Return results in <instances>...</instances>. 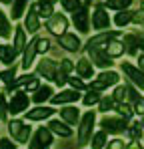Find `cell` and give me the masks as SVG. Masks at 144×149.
Masks as SVG:
<instances>
[{
    "instance_id": "cell-1",
    "label": "cell",
    "mask_w": 144,
    "mask_h": 149,
    "mask_svg": "<svg viewBox=\"0 0 144 149\" xmlns=\"http://www.w3.org/2000/svg\"><path fill=\"white\" fill-rule=\"evenodd\" d=\"M88 4H90V2H86V4L80 6L76 12H72V22H74V26H76V30H80V32H88V28H90Z\"/></svg>"
},
{
    "instance_id": "cell-2",
    "label": "cell",
    "mask_w": 144,
    "mask_h": 149,
    "mask_svg": "<svg viewBox=\"0 0 144 149\" xmlns=\"http://www.w3.org/2000/svg\"><path fill=\"white\" fill-rule=\"evenodd\" d=\"M46 26H48V30H52L54 34H64L66 30H68V20H66V16L64 14H60V12H54L50 18H48V22H46Z\"/></svg>"
},
{
    "instance_id": "cell-3",
    "label": "cell",
    "mask_w": 144,
    "mask_h": 149,
    "mask_svg": "<svg viewBox=\"0 0 144 149\" xmlns=\"http://www.w3.org/2000/svg\"><path fill=\"white\" fill-rule=\"evenodd\" d=\"M118 73H114V71H104V73L98 74V79H94V83H92V89L96 91H100V89H106V87H112V85H116L118 83Z\"/></svg>"
},
{
    "instance_id": "cell-4",
    "label": "cell",
    "mask_w": 144,
    "mask_h": 149,
    "mask_svg": "<svg viewBox=\"0 0 144 149\" xmlns=\"http://www.w3.org/2000/svg\"><path fill=\"white\" fill-rule=\"evenodd\" d=\"M88 56L92 58V63H94L96 67H100V69H106V67L112 65L110 54L106 52V49H94V47H88Z\"/></svg>"
},
{
    "instance_id": "cell-5",
    "label": "cell",
    "mask_w": 144,
    "mask_h": 149,
    "mask_svg": "<svg viewBox=\"0 0 144 149\" xmlns=\"http://www.w3.org/2000/svg\"><path fill=\"white\" fill-rule=\"evenodd\" d=\"M8 131H10L12 139H16L18 143H24V141H28L30 127H26L22 121H10V125H8Z\"/></svg>"
},
{
    "instance_id": "cell-6",
    "label": "cell",
    "mask_w": 144,
    "mask_h": 149,
    "mask_svg": "<svg viewBox=\"0 0 144 149\" xmlns=\"http://www.w3.org/2000/svg\"><path fill=\"white\" fill-rule=\"evenodd\" d=\"M94 111H88L84 117H82V123H80V133H78V141L80 143H86L90 133H92V125H94Z\"/></svg>"
},
{
    "instance_id": "cell-7",
    "label": "cell",
    "mask_w": 144,
    "mask_h": 149,
    "mask_svg": "<svg viewBox=\"0 0 144 149\" xmlns=\"http://www.w3.org/2000/svg\"><path fill=\"white\" fill-rule=\"evenodd\" d=\"M50 143H52L50 129H46V127H40V129L36 131V135H34L32 143H30V149H44V147H48Z\"/></svg>"
},
{
    "instance_id": "cell-8",
    "label": "cell",
    "mask_w": 144,
    "mask_h": 149,
    "mask_svg": "<svg viewBox=\"0 0 144 149\" xmlns=\"http://www.w3.org/2000/svg\"><path fill=\"white\" fill-rule=\"evenodd\" d=\"M110 26V18H108V12L102 8V6H96L94 14H92V28L96 30H104Z\"/></svg>"
},
{
    "instance_id": "cell-9",
    "label": "cell",
    "mask_w": 144,
    "mask_h": 149,
    "mask_svg": "<svg viewBox=\"0 0 144 149\" xmlns=\"http://www.w3.org/2000/svg\"><path fill=\"white\" fill-rule=\"evenodd\" d=\"M122 71L126 73L128 79H132L134 85H138L140 89H144V71H140V67H132L130 63H122Z\"/></svg>"
},
{
    "instance_id": "cell-10",
    "label": "cell",
    "mask_w": 144,
    "mask_h": 149,
    "mask_svg": "<svg viewBox=\"0 0 144 149\" xmlns=\"http://www.w3.org/2000/svg\"><path fill=\"white\" fill-rule=\"evenodd\" d=\"M24 26L28 28V32H36V30L40 28V14H38V10H36V6H34V4H32V6H30V10L26 12Z\"/></svg>"
},
{
    "instance_id": "cell-11",
    "label": "cell",
    "mask_w": 144,
    "mask_h": 149,
    "mask_svg": "<svg viewBox=\"0 0 144 149\" xmlns=\"http://www.w3.org/2000/svg\"><path fill=\"white\" fill-rule=\"evenodd\" d=\"M102 127L108 133H120L126 127V117L124 119H116V117H104L102 119Z\"/></svg>"
},
{
    "instance_id": "cell-12",
    "label": "cell",
    "mask_w": 144,
    "mask_h": 149,
    "mask_svg": "<svg viewBox=\"0 0 144 149\" xmlns=\"http://www.w3.org/2000/svg\"><path fill=\"white\" fill-rule=\"evenodd\" d=\"M60 45L70 52H76V50H80V38L72 32H64V34H60Z\"/></svg>"
},
{
    "instance_id": "cell-13",
    "label": "cell",
    "mask_w": 144,
    "mask_h": 149,
    "mask_svg": "<svg viewBox=\"0 0 144 149\" xmlns=\"http://www.w3.org/2000/svg\"><path fill=\"white\" fill-rule=\"evenodd\" d=\"M26 107H28V97H26L24 93H16V95H12V101H10V113H12V115L22 113Z\"/></svg>"
},
{
    "instance_id": "cell-14",
    "label": "cell",
    "mask_w": 144,
    "mask_h": 149,
    "mask_svg": "<svg viewBox=\"0 0 144 149\" xmlns=\"http://www.w3.org/2000/svg\"><path fill=\"white\" fill-rule=\"evenodd\" d=\"M58 73V65L54 61H42L38 65V74H42L44 79H54Z\"/></svg>"
},
{
    "instance_id": "cell-15",
    "label": "cell",
    "mask_w": 144,
    "mask_h": 149,
    "mask_svg": "<svg viewBox=\"0 0 144 149\" xmlns=\"http://www.w3.org/2000/svg\"><path fill=\"white\" fill-rule=\"evenodd\" d=\"M78 89H72V91H62L60 95H54L52 97V103L54 105H62V103H74L78 101Z\"/></svg>"
},
{
    "instance_id": "cell-16",
    "label": "cell",
    "mask_w": 144,
    "mask_h": 149,
    "mask_svg": "<svg viewBox=\"0 0 144 149\" xmlns=\"http://www.w3.org/2000/svg\"><path fill=\"white\" fill-rule=\"evenodd\" d=\"M52 113H54V109H50V107H36V109L28 111L26 117H28L30 121H40V119H48Z\"/></svg>"
},
{
    "instance_id": "cell-17",
    "label": "cell",
    "mask_w": 144,
    "mask_h": 149,
    "mask_svg": "<svg viewBox=\"0 0 144 149\" xmlns=\"http://www.w3.org/2000/svg\"><path fill=\"white\" fill-rule=\"evenodd\" d=\"M48 129H50L52 133L60 135V137H70L72 135V129L66 127L64 123H60V121H50V123H48Z\"/></svg>"
},
{
    "instance_id": "cell-18",
    "label": "cell",
    "mask_w": 144,
    "mask_h": 149,
    "mask_svg": "<svg viewBox=\"0 0 144 149\" xmlns=\"http://www.w3.org/2000/svg\"><path fill=\"white\" fill-rule=\"evenodd\" d=\"M76 71H78V74H80L82 79H90V77H92V73H94L92 63H90V61H86V58H80V61H78Z\"/></svg>"
},
{
    "instance_id": "cell-19",
    "label": "cell",
    "mask_w": 144,
    "mask_h": 149,
    "mask_svg": "<svg viewBox=\"0 0 144 149\" xmlns=\"http://www.w3.org/2000/svg\"><path fill=\"white\" fill-rule=\"evenodd\" d=\"M60 117H62L66 123L74 125L78 119H80V111H78L76 107H66V109H62V111H60Z\"/></svg>"
},
{
    "instance_id": "cell-20",
    "label": "cell",
    "mask_w": 144,
    "mask_h": 149,
    "mask_svg": "<svg viewBox=\"0 0 144 149\" xmlns=\"http://www.w3.org/2000/svg\"><path fill=\"white\" fill-rule=\"evenodd\" d=\"M116 34H98L94 38H90L88 40V47H94V49H106V42L110 40V38H114Z\"/></svg>"
},
{
    "instance_id": "cell-21",
    "label": "cell",
    "mask_w": 144,
    "mask_h": 149,
    "mask_svg": "<svg viewBox=\"0 0 144 149\" xmlns=\"http://www.w3.org/2000/svg\"><path fill=\"white\" fill-rule=\"evenodd\" d=\"M48 99H52V89L50 87H38L36 93L32 95V101L34 103H44Z\"/></svg>"
},
{
    "instance_id": "cell-22",
    "label": "cell",
    "mask_w": 144,
    "mask_h": 149,
    "mask_svg": "<svg viewBox=\"0 0 144 149\" xmlns=\"http://www.w3.org/2000/svg\"><path fill=\"white\" fill-rule=\"evenodd\" d=\"M132 18H134V12H130V10H118V14L114 16V22L116 26H126L128 22H132Z\"/></svg>"
},
{
    "instance_id": "cell-23",
    "label": "cell",
    "mask_w": 144,
    "mask_h": 149,
    "mask_svg": "<svg viewBox=\"0 0 144 149\" xmlns=\"http://www.w3.org/2000/svg\"><path fill=\"white\" fill-rule=\"evenodd\" d=\"M106 52L110 56H120V54H124V45L118 42V40H108L106 42Z\"/></svg>"
},
{
    "instance_id": "cell-24",
    "label": "cell",
    "mask_w": 144,
    "mask_h": 149,
    "mask_svg": "<svg viewBox=\"0 0 144 149\" xmlns=\"http://www.w3.org/2000/svg\"><path fill=\"white\" fill-rule=\"evenodd\" d=\"M130 4H132V0H106V2H104L106 8L116 10V12H118V10H126Z\"/></svg>"
},
{
    "instance_id": "cell-25",
    "label": "cell",
    "mask_w": 144,
    "mask_h": 149,
    "mask_svg": "<svg viewBox=\"0 0 144 149\" xmlns=\"http://www.w3.org/2000/svg\"><path fill=\"white\" fill-rule=\"evenodd\" d=\"M36 52H38V50H36V40H34V42L28 45V49H26V52H24V63H22L24 69H28V67L32 65V58H34Z\"/></svg>"
},
{
    "instance_id": "cell-26",
    "label": "cell",
    "mask_w": 144,
    "mask_h": 149,
    "mask_svg": "<svg viewBox=\"0 0 144 149\" xmlns=\"http://www.w3.org/2000/svg\"><path fill=\"white\" fill-rule=\"evenodd\" d=\"M16 56V49L12 47H0V61L2 63H12Z\"/></svg>"
},
{
    "instance_id": "cell-27",
    "label": "cell",
    "mask_w": 144,
    "mask_h": 149,
    "mask_svg": "<svg viewBox=\"0 0 144 149\" xmlns=\"http://www.w3.org/2000/svg\"><path fill=\"white\" fill-rule=\"evenodd\" d=\"M0 36L2 38L10 36V22H8V18H6V14L2 10H0Z\"/></svg>"
},
{
    "instance_id": "cell-28",
    "label": "cell",
    "mask_w": 144,
    "mask_h": 149,
    "mask_svg": "<svg viewBox=\"0 0 144 149\" xmlns=\"http://www.w3.org/2000/svg\"><path fill=\"white\" fill-rule=\"evenodd\" d=\"M34 6H36V10H38V14H40L42 18H50V16L54 14V10H52L54 4H42V2H36Z\"/></svg>"
},
{
    "instance_id": "cell-29",
    "label": "cell",
    "mask_w": 144,
    "mask_h": 149,
    "mask_svg": "<svg viewBox=\"0 0 144 149\" xmlns=\"http://www.w3.org/2000/svg\"><path fill=\"white\" fill-rule=\"evenodd\" d=\"M26 2L28 0H14L12 2V18H20L24 14V8H26Z\"/></svg>"
},
{
    "instance_id": "cell-30",
    "label": "cell",
    "mask_w": 144,
    "mask_h": 149,
    "mask_svg": "<svg viewBox=\"0 0 144 149\" xmlns=\"http://www.w3.org/2000/svg\"><path fill=\"white\" fill-rule=\"evenodd\" d=\"M92 149H102L104 145H106V133L104 131H98V133H94V137H92Z\"/></svg>"
},
{
    "instance_id": "cell-31",
    "label": "cell",
    "mask_w": 144,
    "mask_h": 149,
    "mask_svg": "<svg viewBox=\"0 0 144 149\" xmlns=\"http://www.w3.org/2000/svg\"><path fill=\"white\" fill-rule=\"evenodd\" d=\"M60 4H62V8H64L66 12H76V10L82 6L80 0H60Z\"/></svg>"
},
{
    "instance_id": "cell-32",
    "label": "cell",
    "mask_w": 144,
    "mask_h": 149,
    "mask_svg": "<svg viewBox=\"0 0 144 149\" xmlns=\"http://www.w3.org/2000/svg\"><path fill=\"white\" fill-rule=\"evenodd\" d=\"M84 105H86V107H92V105H96V103H100V95H98V93H96V89L94 91H88V93H86V95H84Z\"/></svg>"
},
{
    "instance_id": "cell-33",
    "label": "cell",
    "mask_w": 144,
    "mask_h": 149,
    "mask_svg": "<svg viewBox=\"0 0 144 149\" xmlns=\"http://www.w3.org/2000/svg\"><path fill=\"white\" fill-rule=\"evenodd\" d=\"M14 49H16V52H20V50L24 49V28H22V26H18V28H16V38H14Z\"/></svg>"
},
{
    "instance_id": "cell-34",
    "label": "cell",
    "mask_w": 144,
    "mask_h": 149,
    "mask_svg": "<svg viewBox=\"0 0 144 149\" xmlns=\"http://www.w3.org/2000/svg\"><path fill=\"white\" fill-rule=\"evenodd\" d=\"M126 42H128V52L134 54L136 52V47H140V40L136 36H126Z\"/></svg>"
},
{
    "instance_id": "cell-35",
    "label": "cell",
    "mask_w": 144,
    "mask_h": 149,
    "mask_svg": "<svg viewBox=\"0 0 144 149\" xmlns=\"http://www.w3.org/2000/svg\"><path fill=\"white\" fill-rule=\"evenodd\" d=\"M50 49V40L48 38H36V50L38 52H46Z\"/></svg>"
},
{
    "instance_id": "cell-36",
    "label": "cell",
    "mask_w": 144,
    "mask_h": 149,
    "mask_svg": "<svg viewBox=\"0 0 144 149\" xmlns=\"http://www.w3.org/2000/svg\"><path fill=\"white\" fill-rule=\"evenodd\" d=\"M0 79L6 81L8 85H12V83H14V69H10V71H2V73H0Z\"/></svg>"
},
{
    "instance_id": "cell-37",
    "label": "cell",
    "mask_w": 144,
    "mask_h": 149,
    "mask_svg": "<svg viewBox=\"0 0 144 149\" xmlns=\"http://www.w3.org/2000/svg\"><path fill=\"white\" fill-rule=\"evenodd\" d=\"M54 81H56V85H58V87H62V85L68 81V79H66V73H64L60 67H58V73H56V77H54Z\"/></svg>"
},
{
    "instance_id": "cell-38",
    "label": "cell",
    "mask_w": 144,
    "mask_h": 149,
    "mask_svg": "<svg viewBox=\"0 0 144 149\" xmlns=\"http://www.w3.org/2000/svg\"><path fill=\"white\" fill-rule=\"evenodd\" d=\"M126 93H128V87H126V85H124V87H116V91H114V95H112V97H114L116 101H122Z\"/></svg>"
},
{
    "instance_id": "cell-39",
    "label": "cell",
    "mask_w": 144,
    "mask_h": 149,
    "mask_svg": "<svg viewBox=\"0 0 144 149\" xmlns=\"http://www.w3.org/2000/svg\"><path fill=\"white\" fill-rule=\"evenodd\" d=\"M118 113H120V115H124V117L128 119V117L132 115V109H130V105H126V103H120V105H118Z\"/></svg>"
},
{
    "instance_id": "cell-40",
    "label": "cell",
    "mask_w": 144,
    "mask_h": 149,
    "mask_svg": "<svg viewBox=\"0 0 144 149\" xmlns=\"http://www.w3.org/2000/svg\"><path fill=\"white\" fill-rule=\"evenodd\" d=\"M126 147V143L122 141V139H112L110 143H108V149H124Z\"/></svg>"
},
{
    "instance_id": "cell-41",
    "label": "cell",
    "mask_w": 144,
    "mask_h": 149,
    "mask_svg": "<svg viewBox=\"0 0 144 149\" xmlns=\"http://www.w3.org/2000/svg\"><path fill=\"white\" fill-rule=\"evenodd\" d=\"M8 111H10V109H8V107H6V99H4V95H0V117H2V119H4V117H6V113H8Z\"/></svg>"
},
{
    "instance_id": "cell-42",
    "label": "cell",
    "mask_w": 144,
    "mask_h": 149,
    "mask_svg": "<svg viewBox=\"0 0 144 149\" xmlns=\"http://www.w3.org/2000/svg\"><path fill=\"white\" fill-rule=\"evenodd\" d=\"M130 135L134 137V139H138L140 135H142V127H140V123H136V125H132V129H130Z\"/></svg>"
},
{
    "instance_id": "cell-43",
    "label": "cell",
    "mask_w": 144,
    "mask_h": 149,
    "mask_svg": "<svg viewBox=\"0 0 144 149\" xmlns=\"http://www.w3.org/2000/svg\"><path fill=\"white\" fill-rule=\"evenodd\" d=\"M60 69H62L64 73H70L72 69H74V65H72V61H68V58H64V61L60 63Z\"/></svg>"
},
{
    "instance_id": "cell-44",
    "label": "cell",
    "mask_w": 144,
    "mask_h": 149,
    "mask_svg": "<svg viewBox=\"0 0 144 149\" xmlns=\"http://www.w3.org/2000/svg\"><path fill=\"white\" fill-rule=\"evenodd\" d=\"M110 107H112V99H110V97L100 101V111H110Z\"/></svg>"
},
{
    "instance_id": "cell-45",
    "label": "cell",
    "mask_w": 144,
    "mask_h": 149,
    "mask_svg": "<svg viewBox=\"0 0 144 149\" xmlns=\"http://www.w3.org/2000/svg\"><path fill=\"white\" fill-rule=\"evenodd\" d=\"M134 111L138 113V115H144V99H136V105H134Z\"/></svg>"
},
{
    "instance_id": "cell-46",
    "label": "cell",
    "mask_w": 144,
    "mask_h": 149,
    "mask_svg": "<svg viewBox=\"0 0 144 149\" xmlns=\"http://www.w3.org/2000/svg\"><path fill=\"white\" fill-rule=\"evenodd\" d=\"M0 149H14V143L10 139H0Z\"/></svg>"
},
{
    "instance_id": "cell-47",
    "label": "cell",
    "mask_w": 144,
    "mask_h": 149,
    "mask_svg": "<svg viewBox=\"0 0 144 149\" xmlns=\"http://www.w3.org/2000/svg\"><path fill=\"white\" fill-rule=\"evenodd\" d=\"M68 81H70V85L74 89H84V83L82 81H78V79H68Z\"/></svg>"
},
{
    "instance_id": "cell-48",
    "label": "cell",
    "mask_w": 144,
    "mask_h": 149,
    "mask_svg": "<svg viewBox=\"0 0 144 149\" xmlns=\"http://www.w3.org/2000/svg\"><path fill=\"white\" fill-rule=\"evenodd\" d=\"M26 87H28L30 91H36V89H38V79H32V81H30Z\"/></svg>"
},
{
    "instance_id": "cell-49",
    "label": "cell",
    "mask_w": 144,
    "mask_h": 149,
    "mask_svg": "<svg viewBox=\"0 0 144 149\" xmlns=\"http://www.w3.org/2000/svg\"><path fill=\"white\" fill-rule=\"evenodd\" d=\"M138 67L144 71V54H140V56H138Z\"/></svg>"
},
{
    "instance_id": "cell-50",
    "label": "cell",
    "mask_w": 144,
    "mask_h": 149,
    "mask_svg": "<svg viewBox=\"0 0 144 149\" xmlns=\"http://www.w3.org/2000/svg\"><path fill=\"white\" fill-rule=\"evenodd\" d=\"M38 2H42V4H56L58 0H38Z\"/></svg>"
},
{
    "instance_id": "cell-51",
    "label": "cell",
    "mask_w": 144,
    "mask_h": 149,
    "mask_svg": "<svg viewBox=\"0 0 144 149\" xmlns=\"http://www.w3.org/2000/svg\"><path fill=\"white\" fill-rule=\"evenodd\" d=\"M0 2H2V4H12L14 0H0Z\"/></svg>"
},
{
    "instance_id": "cell-52",
    "label": "cell",
    "mask_w": 144,
    "mask_h": 149,
    "mask_svg": "<svg viewBox=\"0 0 144 149\" xmlns=\"http://www.w3.org/2000/svg\"><path fill=\"white\" fill-rule=\"evenodd\" d=\"M130 149H138V145H132V147H130Z\"/></svg>"
},
{
    "instance_id": "cell-53",
    "label": "cell",
    "mask_w": 144,
    "mask_h": 149,
    "mask_svg": "<svg viewBox=\"0 0 144 149\" xmlns=\"http://www.w3.org/2000/svg\"><path fill=\"white\" fill-rule=\"evenodd\" d=\"M142 125H144V123H142Z\"/></svg>"
}]
</instances>
